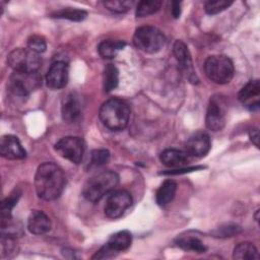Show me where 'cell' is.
Instances as JSON below:
<instances>
[{"instance_id":"9a60e30c","label":"cell","mask_w":260,"mask_h":260,"mask_svg":"<svg viewBox=\"0 0 260 260\" xmlns=\"http://www.w3.org/2000/svg\"><path fill=\"white\" fill-rule=\"evenodd\" d=\"M62 117L67 123H77L81 119L82 109L79 100L73 93L68 94L62 103Z\"/></svg>"},{"instance_id":"ac0fdd59","label":"cell","mask_w":260,"mask_h":260,"mask_svg":"<svg viewBox=\"0 0 260 260\" xmlns=\"http://www.w3.org/2000/svg\"><path fill=\"white\" fill-rule=\"evenodd\" d=\"M259 94H260V83L258 79L250 80L246 83L239 92V100L250 109L259 107Z\"/></svg>"},{"instance_id":"4dcf8cb0","label":"cell","mask_w":260,"mask_h":260,"mask_svg":"<svg viewBox=\"0 0 260 260\" xmlns=\"http://www.w3.org/2000/svg\"><path fill=\"white\" fill-rule=\"evenodd\" d=\"M105 7H107V9L114 11V12H125L127 10H129V8H131L132 6V2L130 1H107L104 2Z\"/></svg>"},{"instance_id":"8992f818","label":"cell","mask_w":260,"mask_h":260,"mask_svg":"<svg viewBox=\"0 0 260 260\" xmlns=\"http://www.w3.org/2000/svg\"><path fill=\"white\" fill-rule=\"evenodd\" d=\"M42 83V77L39 72L13 71L9 78L8 87L13 95L27 96L31 91L37 89Z\"/></svg>"},{"instance_id":"8fae6325","label":"cell","mask_w":260,"mask_h":260,"mask_svg":"<svg viewBox=\"0 0 260 260\" xmlns=\"http://www.w3.org/2000/svg\"><path fill=\"white\" fill-rule=\"evenodd\" d=\"M69 67L64 61L54 62L46 74L47 86L52 89L63 88L68 82Z\"/></svg>"},{"instance_id":"d4e9b609","label":"cell","mask_w":260,"mask_h":260,"mask_svg":"<svg viewBox=\"0 0 260 260\" xmlns=\"http://www.w3.org/2000/svg\"><path fill=\"white\" fill-rule=\"evenodd\" d=\"M177 245L187 251H194L197 253H203L206 251V247L204 246V244L195 237H180L176 240Z\"/></svg>"},{"instance_id":"52a82bcc","label":"cell","mask_w":260,"mask_h":260,"mask_svg":"<svg viewBox=\"0 0 260 260\" xmlns=\"http://www.w3.org/2000/svg\"><path fill=\"white\" fill-rule=\"evenodd\" d=\"M7 62L14 71L36 72L41 66V58L38 53L30 49L18 48L10 52Z\"/></svg>"},{"instance_id":"5bb4252c","label":"cell","mask_w":260,"mask_h":260,"mask_svg":"<svg viewBox=\"0 0 260 260\" xmlns=\"http://www.w3.org/2000/svg\"><path fill=\"white\" fill-rule=\"evenodd\" d=\"M0 153L7 159H22L26 156L25 149L18 138L13 135H5L1 138Z\"/></svg>"},{"instance_id":"7402d4cb","label":"cell","mask_w":260,"mask_h":260,"mask_svg":"<svg viewBox=\"0 0 260 260\" xmlns=\"http://www.w3.org/2000/svg\"><path fill=\"white\" fill-rule=\"evenodd\" d=\"M233 258L237 260H257L259 258V254L253 244L244 242L235 247Z\"/></svg>"},{"instance_id":"484cf974","label":"cell","mask_w":260,"mask_h":260,"mask_svg":"<svg viewBox=\"0 0 260 260\" xmlns=\"http://www.w3.org/2000/svg\"><path fill=\"white\" fill-rule=\"evenodd\" d=\"M161 6V1L151 0V1H140L136 7V16L145 17L151 15L159 10Z\"/></svg>"},{"instance_id":"3957f363","label":"cell","mask_w":260,"mask_h":260,"mask_svg":"<svg viewBox=\"0 0 260 260\" xmlns=\"http://www.w3.org/2000/svg\"><path fill=\"white\" fill-rule=\"evenodd\" d=\"M119 183V176L112 171L101 172L86 181L82 194L90 202L100 201L106 194L116 188Z\"/></svg>"},{"instance_id":"f546056e","label":"cell","mask_w":260,"mask_h":260,"mask_svg":"<svg viewBox=\"0 0 260 260\" xmlns=\"http://www.w3.org/2000/svg\"><path fill=\"white\" fill-rule=\"evenodd\" d=\"M27 47L31 51L40 54V53H43L46 51L47 44L43 37L35 35V36L29 37V39L27 40Z\"/></svg>"},{"instance_id":"ba28073f","label":"cell","mask_w":260,"mask_h":260,"mask_svg":"<svg viewBox=\"0 0 260 260\" xmlns=\"http://www.w3.org/2000/svg\"><path fill=\"white\" fill-rule=\"evenodd\" d=\"M56 151L64 158L74 164H79L84 154V142L81 138L67 136L61 138L55 144Z\"/></svg>"},{"instance_id":"44dd1931","label":"cell","mask_w":260,"mask_h":260,"mask_svg":"<svg viewBox=\"0 0 260 260\" xmlns=\"http://www.w3.org/2000/svg\"><path fill=\"white\" fill-rule=\"evenodd\" d=\"M132 242L131 234L128 231H120L111 236L108 241V245L116 252H121L127 250Z\"/></svg>"},{"instance_id":"7c38bea8","label":"cell","mask_w":260,"mask_h":260,"mask_svg":"<svg viewBox=\"0 0 260 260\" xmlns=\"http://www.w3.org/2000/svg\"><path fill=\"white\" fill-rule=\"evenodd\" d=\"M173 51L181 70L186 74L187 78L191 82H197V76L193 68L191 55L186 44L180 40H177L174 44Z\"/></svg>"},{"instance_id":"6da1fadb","label":"cell","mask_w":260,"mask_h":260,"mask_svg":"<svg viewBox=\"0 0 260 260\" xmlns=\"http://www.w3.org/2000/svg\"><path fill=\"white\" fill-rule=\"evenodd\" d=\"M35 187L37 194L43 200L58 198L65 187V176L62 170L55 164H42L35 175Z\"/></svg>"},{"instance_id":"cb8c5ba5","label":"cell","mask_w":260,"mask_h":260,"mask_svg":"<svg viewBox=\"0 0 260 260\" xmlns=\"http://www.w3.org/2000/svg\"><path fill=\"white\" fill-rule=\"evenodd\" d=\"M104 88L106 91H112L115 89L119 82V71L113 64H108L104 69L103 74Z\"/></svg>"},{"instance_id":"7a4b0ae2","label":"cell","mask_w":260,"mask_h":260,"mask_svg":"<svg viewBox=\"0 0 260 260\" xmlns=\"http://www.w3.org/2000/svg\"><path fill=\"white\" fill-rule=\"evenodd\" d=\"M130 118V108L121 99H110L106 101L100 109V119L110 130H123Z\"/></svg>"},{"instance_id":"83f0119b","label":"cell","mask_w":260,"mask_h":260,"mask_svg":"<svg viewBox=\"0 0 260 260\" xmlns=\"http://www.w3.org/2000/svg\"><path fill=\"white\" fill-rule=\"evenodd\" d=\"M233 4L232 1H226V0H215V1H207L205 3V11L206 13L213 15L217 14L224 9H226L229 6Z\"/></svg>"},{"instance_id":"d6986e66","label":"cell","mask_w":260,"mask_h":260,"mask_svg":"<svg viewBox=\"0 0 260 260\" xmlns=\"http://www.w3.org/2000/svg\"><path fill=\"white\" fill-rule=\"evenodd\" d=\"M177 190V184L173 180H166L156 192V203L159 206L168 205L175 197Z\"/></svg>"},{"instance_id":"2e32d148","label":"cell","mask_w":260,"mask_h":260,"mask_svg":"<svg viewBox=\"0 0 260 260\" xmlns=\"http://www.w3.org/2000/svg\"><path fill=\"white\" fill-rule=\"evenodd\" d=\"M160 161L171 168H183L191 161L192 155L186 150H179L175 148H169L160 153Z\"/></svg>"},{"instance_id":"e575fe53","label":"cell","mask_w":260,"mask_h":260,"mask_svg":"<svg viewBox=\"0 0 260 260\" xmlns=\"http://www.w3.org/2000/svg\"><path fill=\"white\" fill-rule=\"evenodd\" d=\"M250 139L251 141L255 144V146L259 147V131L257 128L253 129L251 132H250Z\"/></svg>"},{"instance_id":"4316f807","label":"cell","mask_w":260,"mask_h":260,"mask_svg":"<svg viewBox=\"0 0 260 260\" xmlns=\"http://www.w3.org/2000/svg\"><path fill=\"white\" fill-rule=\"evenodd\" d=\"M52 15H53V17H57V18H64V19H69V20H73V21H81L86 17L87 13H86V11H84L82 9L64 8V9L56 11Z\"/></svg>"},{"instance_id":"d6a6232c","label":"cell","mask_w":260,"mask_h":260,"mask_svg":"<svg viewBox=\"0 0 260 260\" xmlns=\"http://www.w3.org/2000/svg\"><path fill=\"white\" fill-rule=\"evenodd\" d=\"M116 254L117 253L108 244H106L99 251H96L91 258L92 259H109L114 257Z\"/></svg>"},{"instance_id":"f1b7e54d","label":"cell","mask_w":260,"mask_h":260,"mask_svg":"<svg viewBox=\"0 0 260 260\" xmlns=\"http://www.w3.org/2000/svg\"><path fill=\"white\" fill-rule=\"evenodd\" d=\"M13 238L1 236V256L2 257H11L16 252V245Z\"/></svg>"},{"instance_id":"4fadbf2b","label":"cell","mask_w":260,"mask_h":260,"mask_svg":"<svg viewBox=\"0 0 260 260\" xmlns=\"http://www.w3.org/2000/svg\"><path fill=\"white\" fill-rule=\"evenodd\" d=\"M211 147V142L208 134L205 132L199 131L190 136L186 143L187 151L196 157H203L205 156Z\"/></svg>"},{"instance_id":"30bf717a","label":"cell","mask_w":260,"mask_h":260,"mask_svg":"<svg viewBox=\"0 0 260 260\" xmlns=\"http://www.w3.org/2000/svg\"><path fill=\"white\" fill-rule=\"evenodd\" d=\"M132 204V197L129 192L119 190L112 193L105 205V214L109 218L120 217Z\"/></svg>"},{"instance_id":"ffe728a7","label":"cell","mask_w":260,"mask_h":260,"mask_svg":"<svg viewBox=\"0 0 260 260\" xmlns=\"http://www.w3.org/2000/svg\"><path fill=\"white\" fill-rule=\"evenodd\" d=\"M23 233L22 224L19 220L12 217V215L7 217H1V236L16 239L20 237Z\"/></svg>"},{"instance_id":"603a6c76","label":"cell","mask_w":260,"mask_h":260,"mask_svg":"<svg viewBox=\"0 0 260 260\" xmlns=\"http://www.w3.org/2000/svg\"><path fill=\"white\" fill-rule=\"evenodd\" d=\"M125 42L123 41H114V40H106L103 41L98 48L99 54L105 59L114 58L119 51H121L125 47Z\"/></svg>"},{"instance_id":"9c48e42d","label":"cell","mask_w":260,"mask_h":260,"mask_svg":"<svg viewBox=\"0 0 260 260\" xmlns=\"http://www.w3.org/2000/svg\"><path fill=\"white\" fill-rule=\"evenodd\" d=\"M205 124L212 131H218L223 128L225 124V104L222 98H211L205 116Z\"/></svg>"},{"instance_id":"1f68e13d","label":"cell","mask_w":260,"mask_h":260,"mask_svg":"<svg viewBox=\"0 0 260 260\" xmlns=\"http://www.w3.org/2000/svg\"><path fill=\"white\" fill-rule=\"evenodd\" d=\"M110 159V152L107 149H95L91 152V164L94 166H103Z\"/></svg>"},{"instance_id":"e0dca14e","label":"cell","mask_w":260,"mask_h":260,"mask_svg":"<svg viewBox=\"0 0 260 260\" xmlns=\"http://www.w3.org/2000/svg\"><path fill=\"white\" fill-rule=\"evenodd\" d=\"M49 216L42 210H32L27 219V229L34 235H43L51 230Z\"/></svg>"},{"instance_id":"277c9868","label":"cell","mask_w":260,"mask_h":260,"mask_svg":"<svg viewBox=\"0 0 260 260\" xmlns=\"http://www.w3.org/2000/svg\"><path fill=\"white\" fill-rule=\"evenodd\" d=\"M206 76L217 84L229 83L234 76L232 60L223 55H214L206 59L204 64Z\"/></svg>"},{"instance_id":"836d02e7","label":"cell","mask_w":260,"mask_h":260,"mask_svg":"<svg viewBox=\"0 0 260 260\" xmlns=\"http://www.w3.org/2000/svg\"><path fill=\"white\" fill-rule=\"evenodd\" d=\"M172 13L175 18H178L181 14V3L178 1H174L172 3Z\"/></svg>"},{"instance_id":"5b68a950","label":"cell","mask_w":260,"mask_h":260,"mask_svg":"<svg viewBox=\"0 0 260 260\" xmlns=\"http://www.w3.org/2000/svg\"><path fill=\"white\" fill-rule=\"evenodd\" d=\"M165 37L154 26H140L135 30L133 43L139 50L145 53H156L165 45Z\"/></svg>"}]
</instances>
